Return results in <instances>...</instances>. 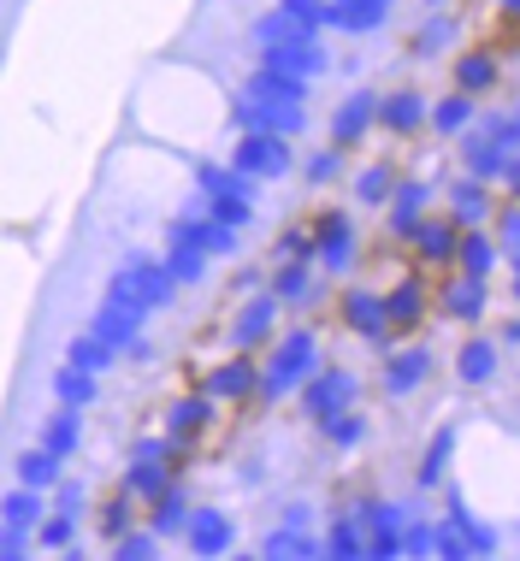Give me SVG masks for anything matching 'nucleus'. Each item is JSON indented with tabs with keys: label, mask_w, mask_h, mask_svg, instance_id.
I'll use <instances>...</instances> for the list:
<instances>
[{
	"label": "nucleus",
	"mask_w": 520,
	"mask_h": 561,
	"mask_svg": "<svg viewBox=\"0 0 520 561\" xmlns=\"http://www.w3.org/2000/svg\"><path fill=\"white\" fill-rule=\"evenodd\" d=\"M314 367H320V337H314V331H291V337L272 349V361L255 372V396H260V402L296 396V384L308 379Z\"/></svg>",
	"instance_id": "obj_1"
},
{
	"label": "nucleus",
	"mask_w": 520,
	"mask_h": 561,
	"mask_svg": "<svg viewBox=\"0 0 520 561\" xmlns=\"http://www.w3.org/2000/svg\"><path fill=\"white\" fill-rule=\"evenodd\" d=\"M355 396H361V379L343 372V367H314L308 379L296 384V408L308 414V420H326V414H338V408H355Z\"/></svg>",
	"instance_id": "obj_2"
},
{
	"label": "nucleus",
	"mask_w": 520,
	"mask_h": 561,
	"mask_svg": "<svg viewBox=\"0 0 520 561\" xmlns=\"http://www.w3.org/2000/svg\"><path fill=\"white\" fill-rule=\"evenodd\" d=\"M379 313H385V337H409V331H421V320H426L421 278H402L397 290H385L379 296Z\"/></svg>",
	"instance_id": "obj_3"
},
{
	"label": "nucleus",
	"mask_w": 520,
	"mask_h": 561,
	"mask_svg": "<svg viewBox=\"0 0 520 561\" xmlns=\"http://www.w3.org/2000/svg\"><path fill=\"white\" fill-rule=\"evenodd\" d=\"M426 379H432V349H426V343H409V349H397L385 361L379 384H385V396H414Z\"/></svg>",
	"instance_id": "obj_4"
},
{
	"label": "nucleus",
	"mask_w": 520,
	"mask_h": 561,
	"mask_svg": "<svg viewBox=\"0 0 520 561\" xmlns=\"http://www.w3.org/2000/svg\"><path fill=\"white\" fill-rule=\"evenodd\" d=\"M272 320H279V301L249 290V301H243V313H237V320H231V331H225V337H231V349H260V343L272 337Z\"/></svg>",
	"instance_id": "obj_5"
},
{
	"label": "nucleus",
	"mask_w": 520,
	"mask_h": 561,
	"mask_svg": "<svg viewBox=\"0 0 520 561\" xmlns=\"http://www.w3.org/2000/svg\"><path fill=\"white\" fill-rule=\"evenodd\" d=\"M184 538H190L196 556H220L237 544V526H231V514L220 509H190V521H184Z\"/></svg>",
	"instance_id": "obj_6"
},
{
	"label": "nucleus",
	"mask_w": 520,
	"mask_h": 561,
	"mask_svg": "<svg viewBox=\"0 0 520 561\" xmlns=\"http://www.w3.org/2000/svg\"><path fill=\"white\" fill-rule=\"evenodd\" d=\"M255 361H249V349H237L231 355V361H220L208 372V379H201V391H208L213 402H237V396H255Z\"/></svg>",
	"instance_id": "obj_7"
},
{
	"label": "nucleus",
	"mask_w": 520,
	"mask_h": 561,
	"mask_svg": "<svg viewBox=\"0 0 520 561\" xmlns=\"http://www.w3.org/2000/svg\"><path fill=\"white\" fill-rule=\"evenodd\" d=\"M485 308H491L485 278H450V284H438V313H450V320L480 325V320H485Z\"/></svg>",
	"instance_id": "obj_8"
},
{
	"label": "nucleus",
	"mask_w": 520,
	"mask_h": 561,
	"mask_svg": "<svg viewBox=\"0 0 520 561\" xmlns=\"http://www.w3.org/2000/svg\"><path fill=\"white\" fill-rule=\"evenodd\" d=\"M208 420H213V396L208 391H201V396H178L166 408V438L184 450V443H196L201 431H208Z\"/></svg>",
	"instance_id": "obj_9"
},
{
	"label": "nucleus",
	"mask_w": 520,
	"mask_h": 561,
	"mask_svg": "<svg viewBox=\"0 0 520 561\" xmlns=\"http://www.w3.org/2000/svg\"><path fill=\"white\" fill-rule=\"evenodd\" d=\"M456 379L468 384V391H485V384H497V343L491 337H468L456 349Z\"/></svg>",
	"instance_id": "obj_10"
},
{
	"label": "nucleus",
	"mask_w": 520,
	"mask_h": 561,
	"mask_svg": "<svg viewBox=\"0 0 520 561\" xmlns=\"http://www.w3.org/2000/svg\"><path fill=\"white\" fill-rule=\"evenodd\" d=\"M338 313H343V325H350L355 337L385 343V313H379V296H373V290H343Z\"/></svg>",
	"instance_id": "obj_11"
},
{
	"label": "nucleus",
	"mask_w": 520,
	"mask_h": 561,
	"mask_svg": "<svg viewBox=\"0 0 520 561\" xmlns=\"http://www.w3.org/2000/svg\"><path fill=\"white\" fill-rule=\"evenodd\" d=\"M184 521H190V491H184L178 479L166 485V491H154L149 497V532H161V538H172V532H184Z\"/></svg>",
	"instance_id": "obj_12"
},
{
	"label": "nucleus",
	"mask_w": 520,
	"mask_h": 561,
	"mask_svg": "<svg viewBox=\"0 0 520 561\" xmlns=\"http://www.w3.org/2000/svg\"><path fill=\"white\" fill-rule=\"evenodd\" d=\"M36 443H42L48 455H60V462H66V455L83 443V408H60V414H48V426H42V438H36Z\"/></svg>",
	"instance_id": "obj_13"
},
{
	"label": "nucleus",
	"mask_w": 520,
	"mask_h": 561,
	"mask_svg": "<svg viewBox=\"0 0 520 561\" xmlns=\"http://www.w3.org/2000/svg\"><path fill=\"white\" fill-rule=\"evenodd\" d=\"M320 261L331 272H343V266L355 261V231H350V219H343V213H326V219H320Z\"/></svg>",
	"instance_id": "obj_14"
},
{
	"label": "nucleus",
	"mask_w": 520,
	"mask_h": 561,
	"mask_svg": "<svg viewBox=\"0 0 520 561\" xmlns=\"http://www.w3.org/2000/svg\"><path fill=\"white\" fill-rule=\"evenodd\" d=\"M95 396H101V372H83V367L54 372V402H60V408H90Z\"/></svg>",
	"instance_id": "obj_15"
},
{
	"label": "nucleus",
	"mask_w": 520,
	"mask_h": 561,
	"mask_svg": "<svg viewBox=\"0 0 520 561\" xmlns=\"http://www.w3.org/2000/svg\"><path fill=\"white\" fill-rule=\"evenodd\" d=\"M125 526H137V497H130L125 485H119V491H107V497H101V509H95V532L113 544Z\"/></svg>",
	"instance_id": "obj_16"
},
{
	"label": "nucleus",
	"mask_w": 520,
	"mask_h": 561,
	"mask_svg": "<svg viewBox=\"0 0 520 561\" xmlns=\"http://www.w3.org/2000/svg\"><path fill=\"white\" fill-rule=\"evenodd\" d=\"M12 473H19V485H31V491H54V479H60V455H48L36 443V450H24L19 462H12Z\"/></svg>",
	"instance_id": "obj_17"
},
{
	"label": "nucleus",
	"mask_w": 520,
	"mask_h": 561,
	"mask_svg": "<svg viewBox=\"0 0 520 561\" xmlns=\"http://www.w3.org/2000/svg\"><path fill=\"white\" fill-rule=\"evenodd\" d=\"M172 485V467L166 462H137V455H130V467H125V491L137 497V502H149L154 491H166Z\"/></svg>",
	"instance_id": "obj_18"
},
{
	"label": "nucleus",
	"mask_w": 520,
	"mask_h": 561,
	"mask_svg": "<svg viewBox=\"0 0 520 561\" xmlns=\"http://www.w3.org/2000/svg\"><path fill=\"white\" fill-rule=\"evenodd\" d=\"M414 231V249L426 254V261H450L456 254V225L450 219H426V225H409Z\"/></svg>",
	"instance_id": "obj_19"
},
{
	"label": "nucleus",
	"mask_w": 520,
	"mask_h": 561,
	"mask_svg": "<svg viewBox=\"0 0 520 561\" xmlns=\"http://www.w3.org/2000/svg\"><path fill=\"white\" fill-rule=\"evenodd\" d=\"M450 450H456V426H444L438 431V443H426V455H421V491H432V485H444V473H450Z\"/></svg>",
	"instance_id": "obj_20"
},
{
	"label": "nucleus",
	"mask_w": 520,
	"mask_h": 561,
	"mask_svg": "<svg viewBox=\"0 0 520 561\" xmlns=\"http://www.w3.org/2000/svg\"><path fill=\"white\" fill-rule=\"evenodd\" d=\"M113 355H119V349H107L95 331H83V337H71V343H66V367H83V372H107V367H113Z\"/></svg>",
	"instance_id": "obj_21"
},
{
	"label": "nucleus",
	"mask_w": 520,
	"mask_h": 561,
	"mask_svg": "<svg viewBox=\"0 0 520 561\" xmlns=\"http://www.w3.org/2000/svg\"><path fill=\"white\" fill-rule=\"evenodd\" d=\"M260 556H320V538H308V526H279L260 538Z\"/></svg>",
	"instance_id": "obj_22"
},
{
	"label": "nucleus",
	"mask_w": 520,
	"mask_h": 561,
	"mask_svg": "<svg viewBox=\"0 0 520 561\" xmlns=\"http://www.w3.org/2000/svg\"><path fill=\"white\" fill-rule=\"evenodd\" d=\"M326 431L331 443H338V450H355V443H367V420H361L355 408H338V414H326V420H314Z\"/></svg>",
	"instance_id": "obj_23"
},
{
	"label": "nucleus",
	"mask_w": 520,
	"mask_h": 561,
	"mask_svg": "<svg viewBox=\"0 0 520 561\" xmlns=\"http://www.w3.org/2000/svg\"><path fill=\"white\" fill-rule=\"evenodd\" d=\"M320 556H367V538H361V521H350V514H338V521L326 526V544Z\"/></svg>",
	"instance_id": "obj_24"
},
{
	"label": "nucleus",
	"mask_w": 520,
	"mask_h": 561,
	"mask_svg": "<svg viewBox=\"0 0 520 561\" xmlns=\"http://www.w3.org/2000/svg\"><path fill=\"white\" fill-rule=\"evenodd\" d=\"M314 296V278H308V266H279L272 272V301H291V308H302V301Z\"/></svg>",
	"instance_id": "obj_25"
},
{
	"label": "nucleus",
	"mask_w": 520,
	"mask_h": 561,
	"mask_svg": "<svg viewBox=\"0 0 520 561\" xmlns=\"http://www.w3.org/2000/svg\"><path fill=\"white\" fill-rule=\"evenodd\" d=\"M71 538H78V514H60V509H54V514H42V521H36V550H66V544Z\"/></svg>",
	"instance_id": "obj_26"
},
{
	"label": "nucleus",
	"mask_w": 520,
	"mask_h": 561,
	"mask_svg": "<svg viewBox=\"0 0 520 561\" xmlns=\"http://www.w3.org/2000/svg\"><path fill=\"white\" fill-rule=\"evenodd\" d=\"M113 556H125V561H154V556H161V532H149V526H125L119 538H113Z\"/></svg>",
	"instance_id": "obj_27"
},
{
	"label": "nucleus",
	"mask_w": 520,
	"mask_h": 561,
	"mask_svg": "<svg viewBox=\"0 0 520 561\" xmlns=\"http://www.w3.org/2000/svg\"><path fill=\"white\" fill-rule=\"evenodd\" d=\"M201 266H208V254H201L196 242H178V237H172V261H166V278H172V284H201Z\"/></svg>",
	"instance_id": "obj_28"
},
{
	"label": "nucleus",
	"mask_w": 520,
	"mask_h": 561,
	"mask_svg": "<svg viewBox=\"0 0 520 561\" xmlns=\"http://www.w3.org/2000/svg\"><path fill=\"white\" fill-rule=\"evenodd\" d=\"M0 521H7V526H24V532H31V526L42 521V491H31V485H19V491H12L7 502H0Z\"/></svg>",
	"instance_id": "obj_29"
},
{
	"label": "nucleus",
	"mask_w": 520,
	"mask_h": 561,
	"mask_svg": "<svg viewBox=\"0 0 520 561\" xmlns=\"http://www.w3.org/2000/svg\"><path fill=\"white\" fill-rule=\"evenodd\" d=\"M456 254H461V266H468V278H485L491 272V261H497V249H491V242L473 231V237H461L456 242Z\"/></svg>",
	"instance_id": "obj_30"
},
{
	"label": "nucleus",
	"mask_w": 520,
	"mask_h": 561,
	"mask_svg": "<svg viewBox=\"0 0 520 561\" xmlns=\"http://www.w3.org/2000/svg\"><path fill=\"white\" fill-rule=\"evenodd\" d=\"M83 497H90V491H83L78 479H54V509H60V514H83Z\"/></svg>",
	"instance_id": "obj_31"
},
{
	"label": "nucleus",
	"mask_w": 520,
	"mask_h": 561,
	"mask_svg": "<svg viewBox=\"0 0 520 561\" xmlns=\"http://www.w3.org/2000/svg\"><path fill=\"white\" fill-rule=\"evenodd\" d=\"M485 207H491V201H485V190H480V183H461V195H456V213H461V219H485Z\"/></svg>",
	"instance_id": "obj_32"
},
{
	"label": "nucleus",
	"mask_w": 520,
	"mask_h": 561,
	"mask_svg": "<svg viewBox=\"0 0 520 561\" xmlns=\"http://www.w3.org/2000/svg\"><path fill=\"white\" fill-rule=\"evenodd\" d=\"M461 83H468V89H485L491 83V53H468V60H461Z\"/></svg>",
	"instance_id": "obj_33"
},
{
	"label": "nucleus",
	"mask_w": 520,
	"mask_h": 561,
	"mask_svg": "<svg viewBox=\"0 0 520 561\" xmlns=\"http://www.w3.org/2000/svg\"><path fill=\"white\" fill-rule=\"evenodd\" d=\"M31 550H36V544H31V532L0 521V556H31Z\"/></svg>",
	"instance_id": "obj_34"
},
{
	"label": "nucleus",
	"mask_w": 520,
	"mask_h": 561,
	"mask_svg": "<svg viewBox=\"0 0 520 561\" xmlns=\"http://www.w3.org/2000/svg\"><path fill=\"white\" fill-rule=\"evenodd\" d=\"M361 195H367V201H385V171H367V178H361Z\"/></svg>",
	"instance_id": "obj_35"
},
{
	"label": "nucleus",
	"mask_w": 520,
	"mask_h": 561,
	"mask_svg": "<svg viewBox=\"0 0 520 561\" xmlns=\"http://www.w3.org/2000/svg\"><path fill=\"white\" fill-rule=\"evenodd\" d=\"M284 526H314V509L308 502H291V509H284Z\"/></svg>",
	"instance_id": "obj_36"
},
{
	"label": "nucleus",
	"mask_w": 520,
	"mask_h": 561,
	"mask_svg": "<svg viewBox=\"0 0 520 561\" xmlns=\"http://www.w3.org/2000/svg\"><path fill=\"white\" fill-rule=\"evenodd\" d=\"M279 254H284V261H291V254H308V237H302V231H284Z\"/></svg>",
	"instance_id": "obj_37"
},
{
	"label": "nucleus",
	"mask_w": 520,
	"mask_h": 561,
	"mask_svg": "<svg viewBox=\"0 0 520 561\" xmlns=\"http://www.w3.org/2000/svg\"><path fill=\"white\" fill-rule=\"evenodd\" d=\"M515 343H520V325L503 320V325H497V349H515Z\"/></svg>",
	"instance_id": "obj_38"
}]
</instances>
